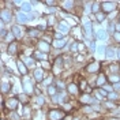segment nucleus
<instances>
[{
	"label": "nucleus",
	"mask_w": 120,
	"mask_h": 120,
	"mask_svg": "<svg viewBox=\"0 0 120 120\" xmlns=\"http://www.w3.org/2000/svg\"><path fill=\"white\" fill-rule=\"evenodd\" d=\"M63 116H64V112L60 111V109H52L48 113L49 120H60V119H63Z\"/></svg>",
	"instance_id": "1"
},
{
	"label": "nucleus",
	"mask_w": 120,
	"mask_h": 120,
	"mask_svg": "<svg viewBox=\"0 0 120 120\" xmlns=\"http://www.w3.org/2000/svg\"><path fill=\"white\" fill-rule=\"evenodd\" d=\"M0 18H1V22H10L11 21V11L10 10H6V8H3L1 11H0Z\"/></svg>",
	"instance_id": "2"
},
{
	"label": "nucleus",
	"mask_w": 120,
	"mask_h": 120,
	"mask_svg": "<svg viewBox=\"0 0 120 120\" xmlns=\"http://www.w3.org/2000/svg\"><path fill=\"white\" fill-rule=\"evenodd\" d=\"M101 8L104 10V12H111V11H113L116 8V4L113 1H104L101 4Z\"/></svg>",
	"instance_id": "3"
},
{
	"label": "nucleus",
	"mask_w": 120,
	"mask_h": 120,
	"mask_svg": "<svg viewBox=\"0 0 120 120\" xmlns=\"http://www.w3.org/2000/svg\"><path fill=\"white\" fill-rule=\"evenodd\" d=\"M98 70H100V63L98 61H93V63H90L89 66L86 67L87 72H97Z\"/></svg>",
	"instance_id": "4"
},
{
	"label": "nucleus",
	"mask_w": 120,
	"mask_h": 120,
	"mask_svg": "<svg viewBox=\"0 0 120 120\" xmlns=\"http://www.w3.org/2000/svg\"><path fill=\"white\" fill-rule=\"evenodd\" d=\"M6 106H7L8 109H15V108L18 106V98H16V97L10 98L7 102H6Z\"/></svg>",
	"instance_id": "5"
},
{
	"label": "nucleus",
	"mask_w": 120,
	"mask_h": 120,
	"mask_svg": "<svg viewBox=\"0 0 120 120\" xmlns=\"http://www.w3.org/2000/svg\"><path fill=\"white\" fill-rule=\"evenodd\" d=\"M38 49H40V52H49V44L46 42V41H41L40 44H38Z\"/></svg>",
	"instance_id": "6"
},
{
	"label": "nucleus",
	"mask_w": 120,
	"mask_h": 120,
	"mask_svg": "<svg viewBox=\"0 0 120 120\" xmlns=\"http://www.w3.org/2000/svg\"><path fill=\"white\" fill-rule=\"evenodd\" d=\"M83 30L87 34V37H90V34H91V23L89 21H85V23H83Z\"/></svg>",
	"instance_id": "7"
},
{
	"label": "nucleus",
	"mask_w": 120,
	"mask_h": 120,
	"mask_svg": "<svg viewBox=\"0 0 120 120\" xmlns=\"http://www.w3.org/2000/svg\"><path fill=\"white\" fill-rule=\"evenodd\" d=\"M16 19H18V22L19 23H25L29 21V18L26 16V14H23V12H19L18 14V16H16Z\"/></svg>",
	"instance_id": "8"
},
{
	"label": "nucleus",
	"mask_w": 120,
	"mask_h": 120,
	"mask_svg": "<svg viewBox=\"0 0 120 120\" xmlns=\"http://www.w3.org/2000/svg\"><path fill=\"white\" fill-rule=\"evenodd\" d=\"M96 38H98V40H105L106 38V31L105 30H97L96 31Z\"/></svg>",
	"instance_id": "9"
},
{
	"label": "nucleus",
	"mask_w": 120,
	"mask_h": 120,
	"mask_svg": "<svg viewBox=\"0 0 120 120\" xmlns=\"http://www.w3.org/2000/svg\"><path fill=\"white\" fill-rule=\"evenodd\" d=\"M34 78H36L37 81H42V78H44V71L40 70V68L36 70V71H34Z\"/></svg>",
	"instance_id": "10"
},
{
	"label": "nucleus",
	"mask_w": 120,
	"mask_h": 120,
	"mask_svg": "<svg viewBox=\"0 0 120 120\" xmlns=\"http://www.w3.org/2000/svg\"><path fill=\"white\" fill-rule=\"evenodd\" d=\"M16 66H18V70H19V71H21V74H26V72H27V71H26V66H25V63H23V61H18V63H16Z\"/></svg>",
	"instance_id": "11"
},
{
	"label": "nucleus",
	"mask_w": 120,
	"mask_h": 120,
	"mask_svg": "<svg viewBox=\"0 0 120 120\" xmlns=\"http://www.w3.org/2000/svg\"><path fill=\"white\" fill-rule=\"evenodd\" d=\"M16 46H18V45H16V42H12V44H8V53H10V55H14L15 52H16Z\"/></svg>",
	"instance_id": "12"
},
{
	"label": "nucleus",
	"mask_w": 120,
	"mask_h": 120,
	"mask_svg": "<svg viewBox=\"0 0 120 120\" xmlns=\"http://www.w3.org/2000/svg\"><path fill=\"white\" fill-rule=\"evenodd\" d=\"M48 93H49L52 97H56V94H57V89H56V86L49 85V86H48Z\"/></svg>",
	"instance_id": "13"
},
{
	"label": "nucleus",
	"mask_w": 120,
	"mask_h": 120,
	"mask_svg": "<svg viewBox=\"0 0 120 120\" xmlns=\"http://www.w3.org/2000/svg\"><path fill=\"white\" fill-rule=\"evenodd\" d=\"M59 30H60V31H64V33H68V31H70V27H68L67 23L60 22L59 23Z\"/></svg>",
	"instance_id": "14"
},
{
	"label": "nucleus",
	"mask_w": 120,
	"mask_h": 120,
	"mask_svg": "<svg viewBox=\"0 0 120 120\" xmlns=\"http://www.w3.org/2000/svg\"><path fill=\"white\" fill-rule=\"evenodd\" d=\"M12 33H14V36L16 38L22 37V31H21V29H19V26H14V27H12Z\"/></svg>",
	"instance_id": "15"
},
{
	"label": "nucleus",
	"mask_w": 120,
	"mask_h": 120,
	"mask_svg": "<svg viewBox=\"0 0 120 120\" xmlns=\"http://www.w3.org/2000/svg\"><path fill=\"white\" fill-rule=\"evenodd\" d=\"M40 34H41V31H40L38 29H30L29 30V36H30V37H33V38L38 37Z\"/></svg>",
	"instance_id": "16"
},
{
	"label": "nucleus",
	"mask_w": 120,
	"mask_h": 120,
	"mask_svg": "<svg viewBox=\"0 0 120 120\" xmlns=\"http://www.w3.org/2000/svg\"><path fill=\"white\" fill-rule=\"evenodd\" d=\"M64 45H66V40H56V41H53V46L55 48H61Z\"/></svg>",
	"instance_id": "17"
},
{
	"label": "nucleus",
	"mask_w": 120,
	"mask_h": 120,
	"mask_svg": "<svg viewBox=\"0 0 120 120\" xmlns=\"http://www.w3.org/2000/svg\"><path fill=\"white\" fill-rule=\"evenodd\" d=\"M105 55H106V57H108V59H112V57H115L116 52H115V49H113V48H108V49H106V52H105Z\"/></svg>",
	"instance_id": "18"
},
{
	"label": "nucleus",
	"mask_w": 120,
	"mask_h": 120,
	"mask_svg": "<svg viewBox=\"0 0 120 120\" xmlns=\"http://www.w3.org/2000/svg\"><path fill=\"white\" fill-rule=\"evenodd\" d=\"M68 91H70L71 94H76V93H78V86H76V85H74V83L68 85Z\"/></svg>",
	"instance_id": "19"
},
{
	"label": "nucleus",
	"mask_w": 120,
	"mask_h": 120,
	"mask_svg": "<svg viewBox=\"0 0 120 120\" xmlns=\"http://www.w3.org/2000/svg\"><path fill=\"white\" fill-rule=\"evenodd\" d=\"M34 57H36V59H40V60H42V61H44V60L46 59V56H45V53H42V52H36V53H34Z\"/></svg>",
	"instance_id": "20"
},
{
	"label": "nucleus",
	"mask_w": 120,
	"mask_h": 120,
	"mask_svg": "<svg viewBox=\"0 0 120 120\" xmlns=\"http://www.w3.org/2000/svg\"><path fill=\"white\" fill-rule=\"evenodd\" d=\"M10 87H11L10 83H6V82L1 83V91H3V93H7L8 90H10Z\"/></svg>",
	"instance_id": "21"
},
{
	"label": "nucleus",
	"mask_w": 120,
	"mask_h": 120,
	"mask_svg": "<svg viewBox=\"0 0 120 120\" xmlns=\"http://www.w3.org/2000/svg\"><path fill=\"white\" fill-rule=\"evenodd\" d=\"M105 76L104 75H100L98 76V79H97V85H100V86H105Z\"/></svg>",
	"instance_id": "22"
},
{
	"label": "nucleus",
	"mask_w": 120,
	"mask_h": 120,
	"mask_svg": "<svg viewBox=\"0 0 120 120\" xmlns=\"http://www.w3.org/2000/svg\"><path fill=\"white\" fill-rule=\"evenodd\" d=\"M6 41L10 42V44H12L14 42V33H8L7 36H6Z\"/></svg>",
	"instance_id": "23"
},
{
	"label": "nucleus",
	"mask_w": 120,
	"mask_h": 120,
	"mask_svg": "<svg viewBox=\"0 0 120 120\" xmlns=\"http://www.w3.org/2000/svg\"><path fill=\"white\" fill-rule=\"evenodd\" d=\"M100 8H101V4H98V3H93V6H91V11H93V12H98Z\"/></svg>",
	"instance_id": "24"
},
{
	"label": "nucleus",
	"mask_w": 120,
	"mask_h": 120,
	"mask_svg": "<svg viewBox=\"0 0 120 120\" xmlns=\"http://www.w3.org/2000/svg\"><path fill=\"white\" fill-rule=\"evenodd\" d=\"M81 101H82V102H91V97L87 96V94H85V96H82Z\"/></svg>",
	"instance_id": "25"
},
{
	"label": "nucleus",
	"mask_w": 120,
	"mask_h": 120,
	"mask_svg": "<svg viewBox=\"0 0 120 120\" xmlns=\"http://www.w3.org/2000/svg\"><path fill=\"white\" fill-rule=\"evenodd\" d=\"M22 10H23V11H30V10H31L30 3H23V4H22Z\"/></svg>",
	"instance_id": "26"
},
{
	"label": "nucleus",
	"mask_w": 120,
	"mask_h": 120,
	"mask_svg": "<svg viewBox=\"0 0 120 120\" xmlns=\"http://www.w3.org/2000/svg\"><path fill=\"white\" fill-rule=\"evenodd\" d=\"M23 86H25V90H26L27 93H29V91H31V89H33V87H30V85H29V81H27V79L25 81V83H23Z\"/></svg>",
	"instance_id": "27"
},
{
	"label": "nucleus",
	"mask_w": 120,
	"mask_h": 120,
	"mask_svg": "<svg viewBox=\"0 0 120 120\" xmlns=\"http://www.w3.org/2000/svg\"><path fill=\"white\" fill-rule=\"evenodd\" d=\"M104 19H105V14L104 12H98L97 14V21L98 22H102Z\"/></svg>",
	"instance_id": "28"
},
{
	"label": "nucleus",
	"mask_w": 120,
	"mask_h": 120,
	"mask_svg": "<svg viewBox=\"0 0 120 120\" xmlns=\"http://www.w3.org/2000/svg\"><path fill=\"white\" fill-rule=\"evenodd\" d=\"M26 64H27L29 67H33V66H34V59H31V57H27V59H26Z\"/></svg>",
	"instance_id": "29"
},
{
	"label": "nucleus",
	"mask_w": 120,
	"mask_h": 120,
	"mask_svg": "<svg viewBox=\"0 0 120 120\" xmlns=\"http://www.w3.org/2000/svg\"><path fill=\"white\" fill-rule=\"evenodd\" d=\"M72 4H74V1H64V3H63V7L64 8H71Z\"/></svg>",
	"instance_id": "30"
},
{
	"label": "nucleus",
	"mask_w": 120,
	"mask_h": 120,
	"mask_svg": "<svg viewBox=\"0 0 120 120\" xmlns=\"http://www.w3.org/2000/svg\"><path fill=\"white\" fill-rule=\"evenodd\" d=\"M109 81H112V82L117 83V82H119V78H117L116 75H109Z\"/></svg>",
	"instance_id": "31"
},
{
	"label": "nucleus",
	"mask_w": 120,
	"mask_h": 120,
	"mask_svg": "<svg viewBox=\"0 0 120 120\" xmlns=\"http://www.w3.org/2000/svg\"><path fill=\"white\" fill-rule=\"evenodd\" d=\"M81 90H86L87 89V83H86V81H81Z\"/></svg>",
	"instance_id": "32"
},
{
	"label": "nucleus",
	"mask_w": 120,
	"mask_h": 120,
	"mask_svg": "<svg viewBox=\"0 0 120 120\" xmlns=\"http://www.w3.org/2000/svg\"><path fill=\"white\" fill-rule=\"evenodd\" d=\"M98 93L102 96V97H108V94L109 93H106V90H104V89H101V90H98Z\"/></svg>",
	"instance_id": "33"
},
{
	"label": "nucleus",
	"mask_w": 120,
	"mask_h": 120,
	"mask_svg": "<svg viewBox=\"0 0 120 120\" xmlns=\"http://www.w3.org/2000/svg\"><path fill=\"white\" fill-rule=\"evenodd\" d=\"M37 104L38 105H44V98L41 97V96H38L37 97Z\"/></svg>",
	"instance_id": "34"
},
{
	"label": "nucleus",
	"mask_w": 120,
	"mask_h": 120,
	"mask_svg": "<svg viewBox=\"0 0 120 120\" xmlns=\"http://www.w3.org/2000/svg\"><path fill=\"white\" fill-rule=\"evenodd\" d=\"M71 51H72V52L78 51V42H74V44H72V46H71Z\"/></svg>",
	"instance_id": "35"
},
{
	"label": "nucleus",
	"mask_w": 120,
	"mask_h": 120,
	"mask_svg": "<svg viewBox=\"0 0 120 120\" xmlns=\"http://www.w3.org/2000/svg\"><path fill=\"white\" fill-rule=\"evenodd\" d=\"M115 40H116L117 42H120V33H119V31H116V33H115Z\"/></svg>",
	"instance_id": "36"
},
{
	"label": "nucleus",
	"mask_w": 120,
	"mask_h": 120,
	"mask_svg": "<svg viewBox=\"0 0 120 120\" xmlns=\"http://www.w3.org/2000/svg\"><path fill=\"white\" fill-rule=\"evenodd\" d=\"M104 90H109V91H112V90H113V86H111V85H105V86H104Z\"/></svg>",
	"instance_id": "37"
},
{
	"label": "nucleus",
	"mask_w": 120,
	"mask_h": 120,
	"mask_svg": "<svg viewBox=\"0 0 120 120\" xmlns=\"http://www.w3.org/2000/svg\"><path fill=\"white\" fill-rule=\"evenodd\" d=\"M108 97L111 98V100H115V98H117V96H116L115 93H109V94H108Z\"/></svg>",
	"instance_id": "38"
},
{
	"label": "nucleus",
	"mask_w": 120,
	"mask_h": 120,
	"mask_svg": "<svg viewBox=\"0 0 120 120\" xmlns=\"http://www.w3.org/2000/svg\"><path fill=\"white\" fill-rule=\"evenodd\" d=\"M113 89H115V90H120V82L115 83V85H113Z\"/></svg>",
	"instance_id": "39"
},
{
	"label": "nucleus",
	"mask_w": 120,
	"mask_h": 120,
	"mask_svg": "<svg viewBox=\"0 0 120 120\" xmlns=\"http://www.w3.org/2000/svg\"><path fill=\"white\" fill-rule=\"evenodd\" d=\"M83 111H85V112H87V113H90L91 111H93V109H91L90 106H85V108H83Z\"/></svg>",
	"instance_id": "40"
},
{
	"label": "nucleus",
	"mask_w": 120,
	"mask_h": 120,
	"mask_svg": "<svg viewBox=\"0 0 120 120\" xmlns=\"http://www.w3.org/2000/svg\"><path fill=\"white\" fill-rule=\"evenodd\" d=\"M55 37H56V40H64V38H63V36H61L60 33H57V34H56Z\"/></svg>",
	"instance_id": "41"
},
{
	"label": "nucleus",
	"mask_w": 120,
	"mask_h": 120,
	"mask_svg": "<svg viewBox=\"0 0 120 120\" xmlns=\"http://www.w3.org/2000/svg\"><path fill=\"white\" fill-rule=\"evenodd\" d=\"M111 70H112V71H116V70H117V66H116V64H112V66H111Z\"/></svg>",
	"instance_id": "42"
},
{
	"label": "nucleus",
	"mask_w": 120,
	"mask_h": 120,
	"mask_svg": "<svg viewBox=\"0 0 120 120\" xmlns=\"http://www.w3.org/2000/svg\"><path fill=\"white\" fill-rule=\"evenodd\" d=\"M104 49H105L104 46H98V53H102L104 52Z\"/></svg>",
	"instance_id": "43"
},
{
	"label": "nucleus",
	"mask_w": 120,
	"mask_h": 120,
	"mask_svg": "<svg viewBox=\"0 0 120 120\" xmlns=\"http://www.w3.org/2000/svg\"><path fill=\"white\" fill-rule=\"evenodd\" d=\"M109 31H113V23H109V27H108Z\"/></svg>",
	"instance_id": "44"
},
{
	"label": "nucleus",
	"mask_w": 120,
	"mask_h": 120,
	"mask_svg": "<svg viewBox=\"0 0 120 120\" xmlns=\"http://www.w3.org/2000/svg\"><path fill=\"white\" fill-rule=\"evenodd\" d=\"M42 66H44L45 68H48V67H49V64H48V63H46V61H42Z\"/></svg>",
	"instance_id": "45"
},
{
	"label": "nucleus",
	"mask_w": 120,
	"mask_h": 120,
	"mask_svg": "<svg viewBox=\"0 0 120 120\" xmlns=\"http://www.w3.org/2000/svg\"><path fill=\"white\" fill-rule=\"evenodd\" d=\"M12 119H14V120H18V119H19V117L16 116V113H12Z\"/></svg>",
	"instance_id": "46"
},
{
	"label": "nucleus",
	"mask_w": 120,
	"mask_h": 120,
	"mask_svg": "<svg viewBox=\"0 0 120 120\" xmlns=\"http://www.w3.org/2000/svg\"><path fill=\"white\" fill-rule=\"evenodd\" d=\"M116 55H117V57H119V60H120V48H119V51L116 52Z\"/></svg>",
	"instance_id": "47"
},
{
	"label": "nucleus",
	"mask_w": 120,
	"mask_h": 120,
	"mask_svg": "<svg viewBox=\"0 0 120 120\" xmlns=\"http://www.w3.org/2000/svg\"><path fill=\"white\" fill-rule=\"evenodd\" d=\"M116 29L119 30V33H120V25H117V27H116Z\"/></svg>",
	"instance_id": "48"
},
{
	"label": "nucleus",
	"mask_w": 120,
	"mask_h": 120,
	"mask_svg": "<svg viewBox=\"0 0 120 120\" xmlns=\"http://www.w3.org/2000/svg\"><path fill=\"white\" fill-rule=\"evenodd\" d=\"M109 120H119V119H115V117H111Z\"/></svg>",
	"instance_id": "49"
},
{
	"label": "nucleus",
	"mask_w": 120,
	"mask_h": 120,
	"mask_svg": "<svg viewBox=\"0 0 120 120\" xmlns=\"http://www.w3.org/2000/svg\"><path fill=\"white\" fill-rule=\"evenodd\" d=\"M74 120H79V119H78V117H76V119H75V117H74Z\"/></svg>",
	"instance_id": "50"
}]
</instances>
